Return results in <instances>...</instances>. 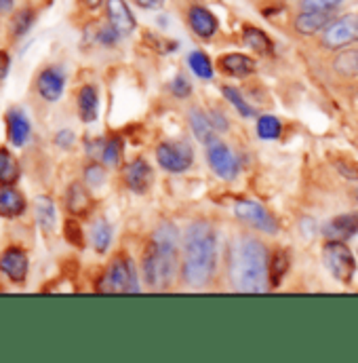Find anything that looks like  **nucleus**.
<instances>
[{
	"instance_id": "obj_29",
	"label": "nucleus",
	"mask_w": 358,
	"mask_h": 363,
	"mask_svg": "<svg viewBox=\"0 0 358 363\" xmlns=\"http://www.w3.org/2000/svg\"><path fill=\"white\" fill-rule=\"evenodd\" d=\"M91 241H93L95 252H99V254L108 252V247L112 243V226L105 220H97L91 228Z\"/></svg>"
},
{
	"instance_id": "obj_36",
	"label": "nucleus",
	"mask_w": 358,
	"mask_h": 363,
	"mask_svg": "<svg viewBox=\"0 0 358 363\" xmlns=\"http://www.w3.org/2000/svg\"><path fill=\"white\" fill-rule=\"evenodd\" d=\"M122 34L114 28V26H105V28H101L99 30V34H97V43L99 45H103V47H114L116 43H118V38H120Z\"/></svg>"
},
{
	"instance_id": "obj_45",
	"label": "nucleus",
	"mask_w": 358,
	"mask_h": 363,
	"mask_svg": "<svg viewBox=\"0 0 358 363\" xmlns=\"http://www.w3.org/2000/svg\"><path fill=\"white\" fill-rule=\"evenodd\" d=\"M85 2H87V6H89V9H97V6L101 4V0H85Z\"/></svg>"
},
{
	"instance_id": "obj_7",
	"label": "nucleus",
	"mask_w": 358,
	"mask_h": 363,
	"mask_svg": "<svg viewBox=\"0 0 358 363\" xmlns=\"http://www.w3.org/2000/svg\"><path fill=\"white\" fill-rule=\"evenodd\" d=\"M204 146H207V161H209V167L213 169V174L221 180H234L238 176L241 165H238V159L234 157V152L230 150V146L226 142H221L219 138H213Z\"/></svg>"
},
{
	"instance_id": "obj_3",
	"label": "nucleus",
	"mask_w": 358,
	"mask_h": 363,
	"mask_svg": "<svg viewBox=\"0 0 358 363\" xmlns=\"http://www.w3.org/2000/svg\"><path fill=\"white\" fill-rule=\"evenodd\" d=\"M270 254L255 237H243L234 258V285L243 294H264L270 289Z\"/></svg>"
},
{
	"instance_id": "obj_28",
	"label": "nucleus",
	"mask_w": 358,
	"mask_h": 363,
	"mask_svg": "<svg viewBox=\"0 0 358 363\" xmlns=\"http://www.w3.org/2000/svg\"><path fill=\"white\" fill-rule=\"evenodd\" d=\"M187 66H190V70H192L198 79H202V81L213 79V64H211V60L207 57L204 51H192V53L187 55Z\"/></svg>"
},
{
	"instance_id": "obj_16",
	"label": "nucleus",
	"mask_w": 358,
	"mask_h": 363,
	"mask_svg": "<svg viewBox=\"0 0 358 363\" xmlns=\"http://www.w3.org/2000/svg\"><path fill=\"white\" fill-rule=\"evenodd\" d=\"M219 70L234 79H247L255 72V60H251L245 53H226L217 62Z\"/></svg>"
},
{
	"instance_id": "obj_37",
	"label": "nucleus",
	"mask_w": 358,
	"mask_h": 363,
	"mask_svg": "<svg viewBox=\"0 0 358 363\" xmlns=\"http://www.w3.org/2000/svg\"><path fill=\"white\" fill-rule=\"evenodd\" d=\"M85 180H87V184L93 186V188L101 186L103 180H105V172H103V167H101V165H97V163L89 165V167L85 169Z\"/></svg>"
},
{
	"instance_id": "obj_27",
	"label": "nucleus",
	"mask_w": 358,
	"mask_h": 363,
	"mask_svg": "<svg viewBox=\"0 0 358 363\" xmlns=\"http://www.w3.org/2000/svg\"><path fill=\"white\" fill-rule=\"evenodd\" d=\"M17 180H19V163H17V159L6 148H0V184L13 186Z\"/></svg>"
},
{
	"instance_id": "obj_30",
	"label": "nucleus",
	"mask_w": 358,
	"mask_h": 363,
	"mask_svg": "<svg viewBox=\"0 0 358 363\" xmlns=\"http://www.w3.org/2000/svg\"><path fill=\"white\" fill-rule=\"evenodd\" d=\"M255 131H258V135L262 140H278L280 133H282V123L276 116H272V114H264V116L258 118Z\"/></svg>"
},
{
	"instance_id": "obj_4",
	"label": "nucleus",
	"mask_w": 358,
	"mask_h": 363,
	"mask_svg": "<svg viewBox=\"0 0 358 363\" xmlns=\"http://www.w3.org/2000/svg\"><path fill=\"white\" fill-rule=\"evenodd\" d=\"M97 291L101 294H137L139 291V281L135 267L129 258L118 256L112 260L108 271L97 283Z\"/></svg>"
},
{
	"instance_id": "obj_38",
	"label": "nucleus",
	"mask_w": 358,
	"mask_h": 363,
	"mask_svg": "<svg viewBox=\"0 0 358 363\" xmlns=\"http://www.w3.org/2000/svg\"><path fill=\"white\" fill-rule=\"evenodd\" d=\"M171 93L179 97V99H185V97H190V93H192V85H190V81L185 79V77H175L173 79V83H171Z\"/></svg>"
},
{
	"instance_id": "obj_1",
	"label": "nucleus",
	"mask_w": 358,
	"mask_h": 363,
	"mask_svg": "<svg viewBox=\"0 0 358 363\" xmlns=\"http://www.w3.org/2000/svg\"><path fill=\"white\" fill-rule=\"evenodd\" d=\"M217 271V235L204 220L187 226L183 237L181 277L190 287H204Z\"/></svg>"
},
{
	"instance_id": "obj_39",
	"label": "nucleus",
	"mask_w": 358,
	"mask_h": 363,
	"mask_svg": "<svg viewBox=\"0 0 358 363\" xmlns=\"http://www.w3.org/2000/svg\"><path fill=\"white\" fill-rule=\"evenodd\" d=\"M55 144L59 146V148H72V144H74V133L70 131V129H62L57 135H55Z\"/></svg>"
},
{
	"instance_id": "obj_8",
	"label": "nucleus",
	"mask_w": 358,
	"mask_h": 363,
	"mask_svg": "<svg viewBox=\"0 0 358 363\" xmlns=\"http://www.w3.org/2000/svg\"><path fill=\"white\" fill-rule=\"evenodd\" d=\"M156 161L169 174H183L194 163V150L185 142H163L156 148Z\"/></svg>"
},
{
	"instance_id": "obj_19",
	"label": "nucleus",
	"mask_w": 358,
	"mask_h": 363,
	"mask_svg": "<svg viewBox=\"0 0 358 363\" xmlns=\"http://www.w3.org/2000/svg\"><path fill=\"white\" fill-rule=\"evenodd\" d=\"M187 123H190L192 133H194V138H196L198 142L207 144V142H211V140L215 138V131H217V129L213 127L211 116H207L200 108H192V110L187 112Z\"/></svg>"
},
{
	"instance_id": "obj_22",
	"label": "nucleus",
	"mask_w": 358,
	"mask_h": 363,
	"mask_svg": "<svg viewBox=\"0 0 358 363\" xmlns=\"http://www.w3.org/2000/svg\"><path fill=\"white\" fill-rule=\"evenodd\" d=\"M66 205H68V211L72 216H85L91 209V196L87 192V188L79 182H74L70 188H68V194H66Z\"/></svg>"
},
{
	"instance_id": "obj_9",
	"label": "nucleus",
	"mask_w": 358,
	"mask_h": 363,
	"mask_svg": "<svg viewBox=\"0 0 358 363\" xmlns=\"http://www.w3.org/2000/svg\"><path fill=\"white\" fill-rule=\"evenodd\" d=\"M234 216L238 220L247 222L249 226H253L255 230H262L266 235H276L278 233L276 218L258 201H238L234 205Z\"/></svg>"
},
{
	"instance_id": "obj_35",
	"label": "nucleus",
	"mask_w": 358,
	"mask_h": 363,
	"mask_svg": "<svg viewBox=\"0 0 358 363\" xmlns=\"http://www.w3.org/2000/svg\"><path fill=\"white\" fill-rule=\"evenodd\" d=\"M64 226H66V228H64V235H66L68 243L74 245V247H85V237H83L81 224H79L76 220H68Z\"/></svg>"
},
{
	"instance_id": "obj_23",
	"label": "nucleus",
	"mask_w": 358,
	"mask_h": 363,
	"mask_svg": "<svg viewBox=\"0 0 358 363\" xmlns=\"http://www.w3.org/2000/svg\"><path fill=\"white\" fill-rule=\"evenodd\" d=\"M79 114L85 123H93L99 116V95L93 85H85L79 93Z\"/></svg>"
},
{
	"instance_id": "obj_41",
	"label": "nucleus",
	"mask_w": 358,
	"mask_h": 363,
	"mask_svg": "<svg viewBox=\"0 0 358 363\" xmlns=\"http://www.w3.org/2000/svg\"><path fill=\"white\" fill-rule=\"evenodd\" d=\"M337 169H340V172H342V174H344V176H346L348 180H358V169H357V167H348V165H346L344 161H340V163H337Z\"/></svg>"
},
{
	"instance_id": "obj_14",
	"label": "nucleus",
	"mask_w": 358,
	"mask_h": 363,
	"mask_svg": "<svg viewBox=\"0 0 358 363\" xmlns=\"http://www.w3.org/2000/svg\"><path fill=\"white\" fill-rule=\"evenodd\" d=\"M152 180H154L152 167H150L148 161H144V159H135V161L129 163L127 169H125V182H127V186H129L135 194L148 192V188L152 186Z\"/></svg>"
},
{
	"instance_id": "obj_33",
	"label": "nucleus",
	"mask_w": 358,
	"mask_h": 363,
	"mask_svg": "<svg viewBox=\"0 0 358 363\" xmlns=\"http://www.w3.org/2000/svg\"><path fill=\"white\" fill-rule=\"evenodd\" d=\"M344 4V0H299V9L301 11H325V13H335V9H340Z\"/></svg>"
},
{
	"instance_id": "obj_10",
	"label": "nucleus",
	"mask_w": 358,
	"mask_h": 363,
	"mask_svg": "<svg viewBox=\"0 0 358 363\" xmlns=\"http://www.w3.org/2000/svg\"><path fill=\"white\" fill-rule=\"evenodd\" d=\"M333 19H335L333 13H325V11H299L295 15V19H293V30L299 36L323 34Z\"/></svg>"
},
{
	"instance_id": "obj_21",
	"label": "nucleus",
	"mask_w": 358,
	"mask_h": 363,
	"mask_svg": "<svg viewBox=\"0 0 358 363\" xmlns=\"http://www.w3.org/2000/svg\"><path fill=\"white\" fill-rule=\"evenodd\" d=\"M243 40L249 49H253L260 55H272L274 53V43L262 28L255 26H245L243 28Z\"/></svg>"
},
{
	"instance_id": "obj_18",
	"label": "nucleus",
	"mask_w": 358,
	"mask_h": 363,
	"mask_svg": "<svg viewBox=\"0 0 358 363\" xmlns=\"http://www.w3.org/2000/svg\"><path fill=\"white\" fill-rule=\"evenodd\" d=\"M30 121L21 110H11L6 114V133L13 146H23L25 140L30 138Z\"/></svg>"
},
{
	"instance_id": "obj_6",
	"label": "nucleus",
	"mask_w": 358,
	"mask_h": 363,
	"mask_svg": "<svg viewBox=\"0 0 358 363\" xmlns=\"http://www.w3.org/2000/svg\"><path fill=\"white\" fill-rule=\"evenodd\" d=\"M358 43V15L348 13L335 17L323 32V47L331 51H342Z\"/></svg>"
},
{
	"instance_id": "obj_34",
	"label": "nucleus",
	"mask_w": 358,
	"mask_h": 363,
	"mask_svg": "<svg viewBox=\"0 0 358 363\" xmlns=\"http://www.w3.org/2000/svg\"><path fill=\"white\" fill-rule=\"evenodd\" d=\"M32 23H34V11H30V9L19 11L13 17V34L15 36H23L32 28Z\"/></svg>"
},
{
	"instance_id": "obj_26",
	"label": "nucleus",
	"mask_w": 358,
	"mask_h": 363,
	"mask_svg": "<svg viewBox=\"0 0 358 363\" xmlns=\"http://www.w3.org/2000/svg\"><path fill=\"white\" fill-rule=\"evenodd\" d=\"M333 70L340 77L352 79L358 77V51L357 49H342L333 60Z\"/></svg>"
},
{
	"instance_id": "obj_12",
	"label": "nucleus",
	"mask_w": 358,
	"mask_h": 363,
	"mask_svg": "<svg viewBox=\"0 0 358 363\" xmlns=\"http://www.w3.org/2000/svg\"><path fill=\"white\" fill-rule=\"evenodd\" d=\"M187 23H190L192 32L198 38H211L219 30L217 17L207 6H200V4L190 6V11H187Z\"/></svg>"
},
{
	"instance_id": "obj_2",
	"label": "nucleus",
	"mask_w": 358,
	"mask_h": 363,
	"mask_svg": "<svg viewBox=\"0 0 358 363\" xmlns=\"http://www.w3.org/2000/svg\"><path fill=\"white\" fill-rule=\"evenodd\" d=\"M179 230L173 222H163L144 254V279L152 289H167L178 272Z\"/></svg>"
},
{
	"instance_id": "obj_31",
	"label": "nucleus",
	"mask_w": 358,
	"mask_h": 363,
	"mask_svg": "<svg viewBox=\"0 0 358 363\" xmlns=\"http://www.w3.org/2000/svg\"><path fill=\"white\" fill-rule=\"evenodd\" d=\"M221 91H224V97L238 110V114L241 116H245V118H253L255 116V110L251 108V104L243 97V93L238 89H234V87H221Z\"/></svg>"
},
{
	"instance_id": "obj_42",
	"label": "nucleus",
	"mask_w": 358,
	"mask_h": 363,
	"mask_svg": "<svg viewBox=\"0 0 358 363\" xmlns=\"http://www.w3.org/2000/svg\"><path fill=\"white\" fill-rule=\"evenodd\" d=\"M8 68H11V57L4 51H0V81L8 74Z\"/></svg>"
},
{
	"instance_id": "obj_20",
	"label": "nucleus",
	"mask_w": 358,
	"mask_h": 363,
	"mask_svg": "<svg viewBox=\"0 0 358 363\" xmlns=\"http://www.w3.org/2000/svg\"><path fill=\"white\" fill-rule=\"evenodd\" d=\"M25 209V201L21 192H17L13 186H0V216L4 218H17Z\"/></svg>"
},
{
	"instance_id": "obj_32",
	"label": "nucleus",
	"mask_w": 358,
	"mask_h": 363,
	"mask_svg": "<svg viewBox=\"0 0 358 363\" xmlns=\"http://www.w3.org/2000/svg\"><path fill=\"white\" fill-rule=\"evenodd\" d=\"M122 159V140L112 138L103 148H101V161L108 167H118Z\"/></svg>"
},
{
	"instance_id": "obj_24",
	"label": "nucleus",
	"mask_w": 358,
	"mask_h": 363,
	"mask_svg": "<svg viewBox=\"0 0 358 363\" xmlns=\"http://www.w3.org/2000/svg\"><path fill=\"white\" fill-rule=\"evenodd\" d=\"M34 211H36V220H38L40 228L51 233L57 224V211H55V203L51 201V196H45V194L36 196Z\"/></svg>"
},
{
	"instance_id": "obj_25",
	"label": "nucleus",
	"mask_w": 358,
	"mask_h": 363,
	"mask_svg": "<svg viewBox=\"0 0 358 363\" xmlns=\"http://www.w3.org/2000/svg\"><path fill=\"white\" fill-rule=\"evenodd\" d=\"M289 267H291V256H289V252L276 250L274 254H270V287H278V285L282 283V279H284L287 272H289Z\"/></svg>"
},
{
	"instance_id": "obj_5",
	"label": "nucleus",
	"mask_w": 358,
	"mask_h": 363,
	"mask_svg": "<svg viewBox=\"0 0 358 363\" xmlns=\"http://www.w3.org/2000/svg\"><path fill=\"white\" fill-rule=\"evenodd\" d=\"M323 262L327 271L331 272L337 281L342 283H352L354 272H357V260L346 241L340 239H329L323 247Z\"/></svg>"
},
{
	"instance_id": "obj_11",
	"label": "nucleus",
	"mask_w": 358,
	"mask_h": 363,
	"mask_svg": "<svg viewBox=\"0 0 358 363\" xmlns=\"http://www.w3.org/2000/svg\"><path fill=\"white\" fill-rule=\"evenodd\" d=\"M28 254L19 247H8L0 256V271L4 272L13 283H23L28 277Z\"/></svg>"
},
{
	"instance_id": "obj_43",
	"label": "nucleus",
	"mask_w": 358,
	"mask_h": 363,
	"mask_svg": "<svg viewBox=\"0 0 358 363\" xmlns=\"http://www.w3.org/2000/svg\"><path fill=\"white\" fill-rule=\"evenodd\" d=\"M137 2V6H142V9H158L165 0H135Z\"/></svg>"
},
{
	"instance_id": "obj_17",
	"label": "nucleus",
	"mask_w": 358,
	"mask_h": 363,
	"mask_svg": "<svg viewBox=\"0 0 358 363\" xmlns=\"http://www.w3.org/2000/svg\"><path fill=\"white\" fill-rule=\"evenodd\" d=\"M38 93L47 99V101H57L64 89H66V77L59 68H47L40 72L38 81H36Z\"/></svg>"
},
{
	"instance_id": "obj_40",
	"label": "nucleus",
	"mask_w": 358,
	"mask_h": 363,
	"mask_svg": "<svg viewBox=\"0 0 358 363\" xmlns=\"http://www.w3.org/2000/svg\"><path fill=\"white\" fill-rule=\"evenodd\" d=\"M211 123L217 131H228V118L219 112H211Z\"/></svg>"
},
{
	"instance_id": "obj_44",
	"label": "nucleus",
	"mask_w": 358,
	"mask_h": 363,
	"mask_svg": "<svg viewBox=\"0 0 358 363\" xmlns=\"http://www.w3.org/2000/svg\"><path fill=\"white\" fill-rule=\"evenodd\" d=\"M13 9V0H0V13H8Z\"/></svg>"
},
{
	"instance_id": "obj_15",
	"label": "nucleus",
	"mask_w": 358,
	"mask_h": 363,
	"mask_svg": "<svg viewBox=\"0 0 358 363\" xmlns=\"http://www.w3.org/2000/svg\"><path fill=\"white\" fill-rule=\"evenodd\" d=\"M323 235L327 239H340V241H348L358 235V211L352 213H344L333 218L331 222H327L323 226Z\"/></svg>"
},
{
	"instance_id": "obj_13",
	"label": "nucleus",
	"mask_w": 358,
	"mask_h": 363,
	"mask_svg": "<svg viewBox=\"0 0 358 363\" xmlns=\"http://www.w3.org/2000/svg\"><path fill=\"white\" fill-rule=\"evenodd\" d=\"M105 13H108L110 26H114L122 36L131 34L137 26L135 15L131 13L129 4L125 0H105Z\"/></svg>"
}]
</instances>
